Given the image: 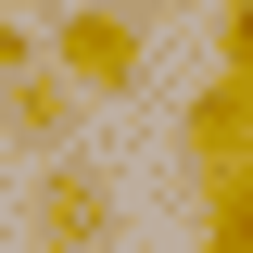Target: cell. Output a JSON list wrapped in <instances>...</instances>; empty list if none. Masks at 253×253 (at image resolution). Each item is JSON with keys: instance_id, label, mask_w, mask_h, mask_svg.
Here are the masks:
<instances>
[{"instance_id": "cell-8", "label": "cell", "mask_w": 253, "mask_h": 253, "mask_svg": "<svg viewBox=\"0 0 253 253\" xmlns=\"http://www.w3.org/2000/svg\"><path fill=\"white\" fill-rule=\"evenodd\" d=\"M126 13H190V0H126Z\"/></svg>"}, {"instance_id": "cell-5", "label": "cell", "mask_w": 253, "mask_h": 253, "mask_svg": "<svg viewBox=\"0 0 253 253\" xmlns=\"http://www.w3.org/2000/svg\"><path fill=\"white\" fill-rule=\"evenodd\" d=\"M203 253H253V177L241 190H203Z\"/></svg>"}, {"instance_id": "cell-7", "label": "cell", "mask_w": 253, "mask_h": 253, "mask_svg": "<svg viewBox=\"0 0 253 253\" xmlns=\"http://www.w3.org/2000/svg\"><path fill=\"white\" fill-rule=\"evenodd\" d=\"M26 76H38V38H26V26H0V89H26Z\"/></svg>"}, {"instance_id": "cell-4", "label": "cell", "mask_w": 253, "mask_h": 253, "mask_svg": "<svg viewBox=\"0 0 253 253\" xmlns=\"http://www.w3.org/2000/svg\"><path fill=\"white\" fill-rule=\"evenodd\" d=\"M13 139H26L38 165H63V139H76V76H26V89H13Z\"/></svg>"}, {"instance_id": "cell-6", "label": "cell", "mask_w": 253, "mask_h": 253, "mask_svg": "<svg viewBox=\"0 0 253 253\" xmlns=\"http://www.w3.org/2000/svg\"><path fill=\"white\" fill-rule=\"evenodd\" d=\"M215 76H241V89H253V0H228V26H215Z\"/></svg>"}, {"instance_id": "cell-3", "label": "cell", "mask_w": 253, "mask_h": 253, "mask_svg": "<svg viewBox=\"0 0 253 253\" xmlns=\"http://www.w3.org/2000/svg\"><path fill=\"white\" fill-rule=\"evenodd\" d=\"M101 228H114V177L101 165H38V203H26V241L38 253H101Z\"/></svg>"}, {"instance_id": "cell-2", "label": "cell", "mask_w": 253, "mask_h": 253, "mask_svg": "<svg viewBox=\"0 0 253 253\" xmlns=\"http://www.w3.org/2000/svg\"><path fill=\"white\" fill-rule=\"evenodd\" d=\"M177 152H190V190H241L253 177V89L241 76H203V89H190Z\"/></svg>"}, {"instance_id": "cell-1", "label": "cell", "mask_w": 253, "mask_h": 253, "mask_svg": "<svg viewBox=\"0 0 253 253\" xmlns=\"http://www.w3.org/2000/svg\"><path fill=\"white\" fill-rule=\"evenodd\" d=\"M51 63H63L89 101H126V89H139V63H152V38L126 26V0H89V13H63V26H51Z\"/></svg>"}]
</instances>
